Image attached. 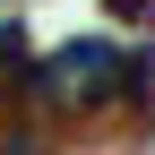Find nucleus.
<instances>
[{
    "label": "nucleus",
    "instance_id": "1",
    "mask_svg": "<svg viewBox=\"0 0 155 155\" xmlns=\"http://www.w3.org/2000/svg\"><path fill=\"white\" fill-rule=\"evenodd\" d=\"M112 17L121 26H155V0H112Z\"/></svg>",
    "mask_w": 155,
    "mask_h": 155
}]
</instances>
